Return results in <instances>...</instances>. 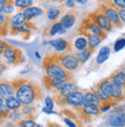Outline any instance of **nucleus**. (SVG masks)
Instances as JSON below:
<instances>
[{"instance_id":"f3484780","label":"nucleus","mask_w":125,"mask_h":127,"mask_svg":"<svg viewBox=\"0 0 125 127\" xmlns=\"http://www.w3.org/2000/svg\"><path fill=\"white\" fill-rule=\"evenodd\" d=\"M12 96H15V89L13 87L12 81H0V97L5 100Z\"/></svg>"},{"instance_id":"1a4fd4ad","label":"nucleus","mask_w":125,"mask_h":127,"mask_svg":"<svg viewBox=\"0 0 125 127\" xmlns=\"http://www.w3.org/2000/svg\"><path fill=\"white\" fill-rule=\"evenodd\" d=\"M78 31H87V32H89V33L96 35V36H98L102 40H104L105 38H107V33H108L107 31L103 30L102 28L98 27L95 22H93L88 16H86L83 20H82L81 26H80Z\"/></svg>"},{"instance_id":"c756f323","label":"nucleus","mask_w":125,"mask_h":127,"mask_svg":"<svg viewBox=\"0 0 125 127\" xmlns=\"http://www.w3.org/2000/svg\"><path fill=\"white\" fill-rule=\"evenodd\" d=\"M60 13H61L60 8H51V9H49L46 12L47 20H50L51 22H52V21H57V19L59 17V15H60Z\"/></svg>"},{"instance_id":"49530a36","label":"nucleus","mask_w":125,"mask_h":127,"mask_svg":"<svg viewBox=\"0 0 125 127\" xmlns=\"http://www.w3.org/2000/svg\"><path fill=\"white\" fill-rule=\"evenodd\" d=\"M118 69L121 70V73H122L123 75H124V77H125V64H124V65H122V66L119 67Z\"/></svg>"},{"instance_id":"ddd939ff","label":"nucleus","mask_w":125,"mask_h":127,"mask_svg":"<svg viewBox=\"0 0 125 127\" xmlns=\"http://www.w3.org/2000/svg\"><path fill=\"white\" fill-rule=\"evenodd\" d=\"M67 83L66 81H57V80H52L49 76L44 75L43 76V84L45 89L47 91H51L52 94H56L58 91H60L63 88L65 87V84Z\"/></svg>"},{"instance_id":"c03bdc74","label":"nucleus","mask_w":125,"mask_h":127,"mask_svg":"<svg viewBox=\"0 0 125 127\" xmlns=\"http://www.w3.org/2000/svg\"><path fill=\"white\" fill-rule=\"evenodd\" d=\"M7 0H0V13H3V8L6 6Z\"/></svg>"},{"instance_id":"473e14b6","label":"nucleus","mask_w":125,"mask_h":127,"mask_svg":"<svg viewBox=\"0 0 125 127\" xmlns=\"http://www.w3.org/2000/svg\"><path fill=\"white\" fill-rule=\"evenodd\" d=\"M15 9V6H14V0H7V3L5 8H3V14L6 15H10V14L14 12Z\"/></svg>"},{"instance_id":"393cba45","label":"nucleus","mask_w":125,"mask_h":127,"mask_svg":"<svg viewBox=\"0 0 125 127\" xmlns=\"http://www.w3.org/2000/svg\"><path fill=\"white\" fill-rule=\"evenodd\" d=\"M20 111L23 118H34L35 119V112H36V107L33 105H22L20 107Z\"/></svg>"},{"instance_id":"7ed1b4c3","label":"nucleus","mask_w":125,"mask_h":127,"mask_svg":"<svg viewBox=\"0 0 125 127\" xmlns=\"http://www.w3.org/2000/svg\"><path fill=\"white\" fill-rule=\"evenodd\" d=\"M97 87L101 89L102 93L108 97V98L115 99L117 103H121V102L125 100V95H124L123 89L112 83V81L110 80L109 77L103 79L101 82H98Z\"/></svg>"},{"instance_id":"cd10ccee","label":"nucleus","mask_w":125,"mask_h":127,"mask_svg":"<svg viewBox=\"0 0 125 127\" xmlns=\"http://www.w3.org/2000/svg\"><path fill=\"white\" fill-rule=\"evenodd\" d=\"M33 5H34L33 0H14V6L21 10L26 9L28 7H31Z\"/></svg>"},{"instance_id":"412c9836","label":"nucleus","mask_w":125,"mask_h":127,"mask_svg":"<svg viewBox=\"0 0 125 127\" xmlns=\"http://www.w3.org/2000/svg\"><path fill=\"white\" fill-rule=\"evenodd\" d=\"M100 103L101 100L93 90H87L83 93V104H93L100 106Z\"/></svg>"},{"instance_id":"aec40b11","label":"nucleus","mask_w":125,"mask_h":127,"mask_svg":"<svg viewBox=\"0 0 125 127\" xmlns=\"http://www.w3.org/2000/svg\"><path fill=\"white\" fill-rule=\"evenodd\" d=\"M94 51H95L94 47L88 46L87 49H84V50H82V51H78V52H74V53H75V56H77V58H78L80 65L82 66V65L90 58L91 54L94 53Z\"/></svg>"},{"instance_id":"f257e3e1","label":"nucleus","mask_w":125,"mask_h":127,"mask_svg":"<svg viewBox=\"0 0 125 127\" xmlns=\"http://www.w3.org/2000/svg\"><path fill=\"white\" fill-rule=\"evenodd\" d=\"M12 83L15 89V97L22 105H33L43 97L41 87L28 79H15Z\"/></svg>"},{"instance_id":"de8ad7c7","label":"nucleus","mask_w":125,"mask_h":127,"mask_svg":"<svg viewBox=\"0 0 125 127\" xmlns=\"http://www.w3.org/2000/svg\"><path fill=\"white\" fill-rule=\"evenodd\" d=\"M87 1H88V0H75V2L79 3V5H84Z\"/></svg>"},{"instance_id":"a211bd4d","label":"nucleus","mask_w":125,"mask_h":127,"mask_svg":"<svg viewBox=\"0 0 125 127\" xmlns=\"http://www.w3.org/2000/svg\"><path fill=\"white\" fill-rule=\"evenodd\" d=\"M22 13H23L24 17H26V20L27 21H31L35 17H38L43 15L44 14V9H42L41 7H36V6H31V7H28L26 9L22 10Z\"/></svg>"},{"instance_id":"2f4dec72","label":"nucleus","mask_w":125,"mask_h":127,"mask_svg":"<svg viewBox=\"0 0 125 127\" xmlns=\"http://www.w3.org/2000/svg\"><path fill=\"white\" fill-rule=\"evenodd\" d=\"M22 118H23V116L21 113L20 109L19 110H12L9 112V114H8V119L12 121H15V123H19Z\"/></svg>"},{"instance_id":"f03ea898","label":"nucleus","mask_w":125,"mask_h":127,"mask_svg":"<svg viewBox=\"0 0 125 127\" xmlns=\"http://www.w3.org/2000/svg\"><path fill=\"white\" fill-rule=\"evenodd\" d=\"M43 69L45 75L52 80L71 82L73 79V73L66 70L57 60L56 52L46 53V56L43 58Z\"/></svg>"},{"instance_id":"2eb2a0df","label":"nucleus","mask_w":125,"mask_h":127,"mask_svg":"<svg viewBox=\"0 0 125 127\" xmlns=\"http://www.w3.org/2000/svg\"><path fill=\"white\" fill-rule=\"evenodd\" d=\"M77 19H78V12L74 9H70L61 16L59 22L67 30V29H70V28H72L74 26V23L77 22Z\"/></svg>"},{"instance_id":"4be33fe9","label":"nucleus","mask_w":125,"mask_h":127,"mask_svg":"<svg viewBox=\"0 0 125 127\" xmlns=\"http://www.w3.org/2000/svg\"><path fill=\"white\" fill-rule=\"evenodd\" d=\"M78 33L83 35L88 40V45H89L90 47H94V49H96V47L100 45V43L102 42V39L98 36L93 35V33H89V32H87V31H78Z\"/></svg>"},{"instance_id":"c9c22d12","label":"nucleus","mask_w":125,"mask_h":127,"mask_svg":"<svg viewBox=\"0 0 125 127\" xmlns=\"http://www.w3.org/2000/svg\"><path fill=\"white\" fill-rule=\"evenodd\" d=\"M2 126L3 127H17V123H15V121H12V120H9V119H7Z\"/></svg>"},{"instance_id":"a878e982","label":"nucleus","mask_w":125,"mask_h":127,"mask_svg":"<svg viewBox=\"0 0 125 127\" xmlns=\"http://www.w3.org/2000/svg\"><path fill=\"white\" fill-rule=\"evenodd\" d=\"M26 17H24L23 13L22 12H19V13L14 14L13 16L9 17V22H10V26H21L26 22Z\"/></svg>"},{"instance_id":"6ab92c4d","label":"nucleus","mask_w":125,"mask_h":127,"mask_svg":"<svg viewBox=\"0 0 125 127\" xmlns=\"http://www.w3.org/2000/svg\"><path fill=\"white\" fill-rule=\"evenodd\" d=\"M88 46H89V45H88L87 38H86L83 35H80V33H79V36L75 37L74 40L72 42V49H73V52L82 51V50H84V49H87Z\"/></svg>"},{"instance_id":"864d4df0","label":"nucleus","mask_w":125,"mask_h":127,"mask_svg":"<svg viewBox=\"0 0 125 127\" xmlns=\"http://www.w3.org/2000/svg\"><path fill=\"white\" fill-rule=\"evenodd\" d=\"M0 60H1V59H0Z\"/></svg>"},{"instance_id":"c85d7f7f","label":"nucleus","mask_w":125,"mask_h":127,"mask_svg":"<svg viewBox=\"0 0 125 127\" xmlns=\"http://www.w3.org/2000/svg\"><path fill=\"white\" fill-rule=\"evenodd\" d=\"M102 2L109 3L116 9H125V0H100Z\"/></svg>"},{"instance_id":"b1692460","label":"nucleus","mask_w":125,"mask_h":127,"mask_svg":"<svg viewBox=\"0 0 125 127\" xmlns=\"http://www.w3.org/2000/svg\"><path fill=\"white\" fill-rule=\"evenodd\" d=\"M5 104H6V106L9 109L10 111L12 110H19L21 106H22V104L19 99H17L15 96H12L9 98H7L5 99Z\"/></svg>"},{"instance_id":"9d476101","label":"nucleus","mask_w":125,"mask_h":127,"mask_svg":"<svg viewBox=\"0 0 125 127\" xmlns=\"http://www.w3.org/2000/svg\"><path fill=\"white\" fill-rule=\"evenodd\" d=\"M89 19H90L93 22H95V23L97 24L100 28H102L104 31H107V32H110V31L114 30V26H112V23L110 22V21L108 20V17L105 16L104 14H102L100 10H94V12H91V13H89L87 15Z\"/></svg>"},{"instance_id":"9b49d317","label":"nucleus","mask_w":125,"mask_h":127,"mask_svg":"<svg viewBox=\"0 0 125 127\" xmlns=\"http://www.w3.org/2000/svg\"><path fill=\"white\" fill-rule=\"evenodd\" d=\"M107 124L111 127H125V111L112 110L107 119Z\"/></svg>"},{"instance_id":"5701e85b","label":"nucleus","mask_w":125,"mask_h":127,"mask_svg":"<svg viewBox=\"0 0 125 127\" xmlns=\"http://www.w3.org/2000/svg\"><path fill=\"white\" fill-rule=\"evenodd\" d=\"M110 53H111V49L109 46H103L101 50L98 51V54H97V57H96V63L98 65H101L104 61H107L108 58L110 57Z\"/></svg>"},{"instance_id":"a19ab883","label":"nucleus","mask_w":125,"mask_h":127,"mask_svg":"<svg viewBox=\"0 0 125 127\" xmlns=\"http://www.w3.org/2000/svg\"><path fill=\"white\" fill-rule=\"evenodd\" d=\"M66 6L71 9H74L75 7V0H66Z\"/></svg>"},{"instance_id":"0eeeda50","label":"nucleus","mask_w":125,"mask_h":127,"mask_svg":"<svg viewBox=\"0 0 125 127\" xmlns=\"http://www.w3.org/2000/svg\"><path fill=\"white\" fill-rule=\"evenodd\" d=\"M97 10H100L102 14H104L115 28L123 27L124 23L122 22V20H121V17H119V15H118V9H116L115 7L110 6L109 3H105V2H102L101 1L100 5H98Z\"/></svg>"},{"instance_id":"58836bf2","label":"nucleus","mask_w":125,"mask_h":127,"mask_svg":"<svg viewBox=\"0 0 125 127\" xmlns=\"http://www.w3.org/2000/svg\"><path fill=\"white\" fill-rule=\"evenodd\" d=\"M7 44H8V43H6L5 40H2L1 38H0V57H1V54H2V52L5 51V49H6Z\"/></svg>"},{"instance_id":"e433bc0d","label":"nucleus","mask_w":125,"mask_h":127,"mask_svg":"<svg viewBox=\"0 0 125 127\" xmlns=\"http://www.w3.org/2000/svg\"><path fill=\"white\" fill-rule=\"evenodd\" d=\"M7 68H8L7 64H6V63H2V61L0 60V76H1V75H2L5 72H6Z\"/></svg>"},{"instance_id":"09e8293b","label":"nucleus","mask_w":125,"mask_h":127,"mask_svg":"<svg viewBox=\"0 0 125 127\" xmlns=\"http://www.w3.org/2000/svg\"><path fill=\"white\" fill-rule=\"evenodd\" d=\"M44 1H50V2H61V1H66V0H44Z\"/></svg>"},{"instance_id":"37998d69","label":"nucleus","mask_w":125,"mask_h":127,"mask_svg":"<svg viewBox=\"0 0 125 127\" xmlns=\"http://www.w3.org/2000/svg\"><path fill=\"white\" fill-rule=\"evenodd\" d=\"M42 112H44V113H47V114H51V113H57V112H54L53 110H51V109H49V107L44 106L43 109H42ZM58 114V113H57Z\"/></svg>"},{"instance_id":"bb28decb","label":"nucleus","mask_w":125,"mask_h":127,"mask_svg":"<svg viewBox=\"0 0 125 127\" xmlns=\"http://www.w3.org/2000/svg\"><path fill=\"white\" fill-rule=\"evenodd\" d=\"M58 114H59L60 117L70 118V119H72V120H74V121L79 119L78 114H77V112H75L73 109H61V111Z\"/></svg>"},{"instance_id":"a18cd8bd","label":"nucleus","mask_w":125,"mask_h":127,"mask_svg":"<svg viewBox=\"0 0 125 127\" xmlns=\"http://www.w3.org/2000/svg\"><path fill=\"white\" fill-rule=\"evenodd\" d=\"M46 127H61L59 124H57V123H52V121H50V123H47Z\"/></svg>"},{"instance_id":"4c0bfd02","label":"nucleus","mask_w":125,"mask_h":127,"mask_svg":"<svg viewBox=\"0 0 125 127\" xmlns=\"http://www.w3.org/2000/svg\"><path fill=\"white\" fill-rule=\"evenodd\" d=\"M9 16L10 15H6V14H3V13H0V26L5 23V22L9 19Z\"/></svg>"},{"instance_id":"20e7f679","label":"nucleus","mask_w":125,"mask_h":127,"mask_svg":"<svg viewBox=\"0 0 125 127\" xmlns=\"http://www.w3.org/2000/svg\"><path fill=\"white\" fill-rule=\"evenodd\" d=\"M56 57L61 66L71 73H74L75 70H78L81 67L78 58L73 51H71V52H56Z\"/></svg>"},{"instance_id":"423d86ee","label":"nucleus","mask_w":125,"mask_h":127,"mask_svg":"<svg viewBox=\"0 0 125 127\" xmlns=\"http://www.w3.org/2000/svg\"><path fill=\"white\" fill-rule=\"evenodd\" d=\"M73 110L77 112L79 119L82 123H90L93 118L98 117L102 113L100 107L97 105H93V104H82L81 106L74 107Z\"/></svg>"},{"instance_id":"4468645a","label":"nucleus","mask_w":125,"mask_h":127,"mask_svg":"<svg viewBox=\"0 0 125 127\" xmlns=\"http://www.w3.org/2000/svg\"><path fill=\"white\" fill-rule=\"evenodd\" d=\"M65 102H66V104H68L72 109L81 106L82 104H83V93L80 90L72 91V93H70L68 95H66Z\"/></svg>"},{"instance_id":"7c9ffc66","label":"nucleus","mask_w":125,"mask_h":127,"mask_svg":"<svg viewBox=\"0 0 125 127\" xmlns=\"http://www.w3.org/2000/svg\"><path fill=\"white\" fill-rule=\"evenodd\" d=\"M17 127H36V123L34 118H22L17 123Z\"/></svg>"},{"instance_id":"f8f14e48","label":"nucleus","mask_w":125,"mask_h":127,"mask_svg":"<svg viewBox=\"0 0 125 127\" xmlns=\"http://www.w3.org/2000/svg\"><path fill=\"white\" fill-rule=\"evenodd\" d=\"M47 44L53 47L54 52H71V51H73L72 43L64 39V38H57V39L49 40Z\"/></svg>"},{"instance_id":"3c124183","label":"nucleus","mask_w":125,"mask_h":127,"mask_svg":"<svg viewBox=\"0 0 125 127\" xmlns=\"http://www.w3.org/2000/svg\"><path fill=\"white\" fill-rule=\"evenodd\" d=\"M36 127H44V126H42V125H37V124H36Z\"/></svg>"},{"instance_id":"8fccbe9b","label":"nucleus","mask_w":125,"mask_h":127,"mask_svg":"<svg viewBox=\"0 0 125 127\" xmlns=\"http://www.w3.org/2000/svg\"><path fill=\"white\" fill-rule=\"evenodd\" d=\"M5 103V100H3V98H1V97H0V105H1V104H3Z\"/></svg>"},{"instance_id":"ea45409f","label":"nucleus","mask_w":125,"mask_h":127,"mask_svg":"<svg viewBox=\"0 0 125 127\" xmlns=\"http://www.w3.org/2000/svg\"><path fill=\"white\" fill-rule=\"evenodd\" d=\"M64 121L70 127H78V126H77V124L74 123V120H72V119H70V118H64Z\"/></svg>"},{"instance_id":"dca6fc26","label":"nucleus","mask_w":125,"mask_h":127,"mask_svg":"<svg viewBox=\"0 0 125 127\" xmlns=\"http://www.w3.org/2000/svg\"><path fill=\"white\" fill-rule=\"evenodd\" d=\"M66 29H65L59 21H52L49 26H47L43 31V36L44 37H52L57 33H65Z\"/></svg>"},{"instance_id":"39448f33","label":"nucleus","mask_w":125,"mask_h":127,"mask_svg":"<svg viewBox=\"0 0 125 127\" xmlns=\"http://www.w3.org/2000/svg\"><path fill=\"white\" fill-rule=\"evenodd\" d=\"M2 60L7 64V65H13V66H17L21 64H24L26 61V57L23 56V52L17 49L15 46H12L9 44H7L6 49L1 54Z\"/></svg>"},{"instance_id":"72a5a7b5","label":"nucleus","mask_w":125,"mask_h":127,"mask_svg":"<svg viewBox=\"0 0 125 127\" xmlns=\"http://www.w3.org/2000/svg\"><path fill=\"white\" fill-rule=\"evenodd\" d=\"M124 47H125V38L121 37V38H118V39L115 42V44H114V51H115V52H118V51L123 50Z\"/></svg>"},{"instance_id":"603ef678","label":"nucleus","mask_w":125,"mask_h":127,"mask_svg":"<svg viewBox=\"0 0 125 127\" xmlns=\"http://www.w3.org/2000/svg\"><path fill=\"white\" fill-rule=\"evenodd\" d=\"M87 127H89V126H87Z\"/></svg>"},{"instance_id":"6e6552de","label":"nucleus","mask_w":125,"mask_h":127,"mask_svg":"<svg viewBox=\"0 0 125 127\" xmlns=\"http://www.w3.org/2000/svg\"><path fill=\"white\" fill-rule=\"evenodd\" d=\"M34 30H37V27L31 21H26L21 26H10L9 35L12 36H22L23 39H29L31 36V32Z\"/></svg>"},{"instance_id":"f704fd0d","label":"nucleus","mask_w":125,"mask_h":127,"mask_svg":"<svg viewBox=\"0 0 125 127\" xmlns=\"http://www.w3.org/2000/svg\"><path fill=\"white\" fill-rule=\"evenodd\" d=\"M45 106L51 109V110H53V106H54V102L53 99L51 98V97H46L45 98Z\"/></svg>"},{"instance_id":"79ce46f5","label":"nucleus","mask_w":125,"mask_h":127,"mask_svg":"<svg viewBox=\"0 0 125 127\" xmlns=\"http://www.w3.org/2000/svg\"><path fill=\"white\" fill-rule=\"evenodd\" d=\"M118 15L123 23H125V9H118Z\"/></svg>"}]
</instances>
